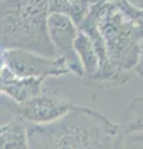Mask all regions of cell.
Returning <instances> with one entry per match:
<instances>
[{
  "instance_id": "cell-2",
  "label": "cell",
  "mask_w": 143,
  "mask_h": 149,
  "mask_svg": "<svg viewBox=\"0 0 143 149\" xmlns=\"http://www.w3.org/2000/svg\"><path fill=\"white\" fill-rule=\"evenodd\" d=\"M51 0L1 1V50L22 49L57 57L50 40L47 20Z\"/></svg>"
},
{
  "instance_id": "cell-13",
  "label": "cell",
  "mask_w": 143,
  "mask_h": 149,
  "mask_svg": "<svg viewBox=\"0 0 143 149\" xmlns=\"http://www.w3.org/2000/svg\"><path fill=\"white\" fill-rule=\"evenodd\" d=\"M127 1H130L131 4H133V5L137 8L143 9V0H127Z\"/></svg>"
},
{
  "instance_id": "cell-4",
  "label": "cell",
  "mask_w": 143,
  "mask_h": 149,
  "mask_svg": "<svg viewBox=\"0 0 143 149\" xmlns=\"http://www.w3.org/2000/svg\"><path fill=\"white\" fill-rule=\"evenodd\" d=\"M78 106L80 104L73 103L50 88H45L43 93L33 100L21 104H15V116L25 120L27 124H50L75 111Z\"/></svg>"
},
{
  "instance_id": "cell-3",
  "label": "cell",
  "mask_w": 143,
  "mask_h": 149,
  "mask_svg": "<svg viewBox=\"0 0 143 149\" xmlns=\"http://www.w3.org/2000/svg\"><path fill=\"white\" fill-rule=\"evenodd\" d=\"M1 66L20 77H34L46 80L71 73L65 58L49 57L22 49L1 50Z\"/></svg>"
},
{
  "instance_id": "cell-9",
  "label": "cell",
  "mask_w": 143,
  "mask_h": 149,
  "mask_svg": "<svg viewBox=\"0 0 143 149\" xmlns=\"http://www.w3.org/2000/svg\"><path fill=\"white\" fill-rule=\"evenodd\" d=\"M100 1L101 0H51L50 11L65 14L76 22L77 26H80L93 5Z\"/></svg>"
},
{
  "instance_id": "cell-11",
  "label": "cell",
  "mask_w": 143,
  "mask_h": 149,
  "mask_svg": "<svg viewBox=\"0 0 143 149\" xmlns=\"http://www.w3.org/2000/svg\"><path fill=\"white\" fill-rule=\"evenodd\" d=\"M116 149H143V132L121 133Z\"/></svg>"
},
{
  "instance_id": "cell-14",
  "label": "cell",
  "mask_w": 143,
  "mask_h": 149,
  "mask_svg": "<svg viewBox=\"0 0 143 149\" xmlns=\"http://www.w3.org/2000/svg\"><path fill=\"white\" fill-rule=\"evenodd\" d=\"M1 1H5V0H1Z\"/></svg>"
},
{
  "instance_id": "cell-10",
  "label": "cell",
  "mask_w": 143,
  "mask_h": 149,
  "mask_svg": "<svg viewBox=\"0 0 143 149\" xmlns=\"http://www.w3.org/2000/svg\"><path fill=\"white\" fill-rule=\"evenodd\" d=\"M130 132H143V97L132 100L127 111L124 112L121 133Z\"/></svg>"
},
{
  "instance_id": "cell-6",
  "label": "cell",
  "mask_w": 143,
  "mask_h": 149,
  "mask_svg": "<svg viewBox=\"0 0 143 149\" xmlns=\"http://www.w3.org/2000/svg\"><path fill=\"white\" fill-rule=\"evenodd\" d=\"M0 74V91L15 104L25 103L45 90L43 78L20 77L5 66H1Z\"/></svg>"
},
{
  "instance_id": "cell-7",
  "label": "cell",
  "mask_w": 143,
  "mask_h": 149,
  "mask_svg": "<svg viewBox=\"0 0 143 149\" xmlns=\"http://www.w3.org/2000/svg\"><path fill=\"white\" fill-rule=\"evenodd\" d=\"M0 149H30L29 124L15 116L0 127Z\"/></svg>"
},
{
  "instance_id": "cell-8",
  "label": "cell",
  "mask_w": 143,
  "mask_h": 149,
  "mask_svg": "<svg viewBox=\"0 0 143 149\" xmlns=\"http://www.w3.org/2000/svg\"><path fill=\"white\" fill-rule=\"evenodd\" d=\"M75 50L80 57L82 67H84V81L87 85H90V82L95 78L100 70V57L89 35L82 31L78 32L75 42Z\"/></svg>"
},
{
  "instance_id": "cell-5",
  "label": "cell",
  "mask_w": 143,
  "mask_h": 149,
  "mask_svg": "<svg viewBox=\"0 0 143 149\" xmlns=\"http://www.w3.org/2000/svg\"><path fill=\"white\" fill-rule=\"evenodd\" d=\"M47 29L50 40L55 47L57 57L65 58L71 73L84 78V67L75 50V42L80 32L77 24L65 14L50 13Z\"/></svg>"
},
{
  "instance_id": "cell-12",
  "label": "cell",
  "mask_w": 143,
  "mask_h": 149,
  "mask_svg": "<svg viewBox=\"0 0 143 149\" xmlns=\"http://www.w3.org/2000/svg\"><path fill=\"white\" fill-rule=\"evenodd\" d=\"M138 77H142L143 78V44L141 46V52H140V58H138V62L136 65L135 70H133Z\"/></svg>"
},
{
  "instance_id": "cell-1",
  "label": "cell",
  "mask_w": 143,
  "mask_h": 149,
  "mask_svg": "<svg viewBox=\"0 0 143 149\" xmlns=\"http://www.w3.org/2000/svg\"><path fill=\"white\" fill-rule=\"evenodd\" d=\"M121 124L101 112L78 106L50 124H29L30 149H116Z\"/></svg>"
}]
</instances>
